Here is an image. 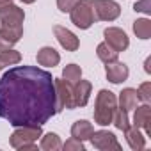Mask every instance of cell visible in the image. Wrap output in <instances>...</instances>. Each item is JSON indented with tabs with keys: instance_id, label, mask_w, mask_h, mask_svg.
Returning a JSON list of instances; mask_svg holds the SVG:
<instances>
[{
	"instance_id": "cell-1",
	"label": "cell",
	"mask_w": 151,
	"mask_h": 151,
	"mask_svg": "<svg viewBox=\"0 0 151 151\" xmlns=\"http://www.w3.org/2000/svg\"><path fill=\"white\" fill-rule=\"evenodd\" d=\"M52 73L36 66H16L0 78V117L11 126H43L59 114Z\"/></svg>"
},
{
	"instance_id": "cell-2",
	"label": "cell",
	"mask_w": 151,
	"mask_h": 151,
	"mask_svg": "<svg viewBox=\"0 0 151 151\" xmlns=\"http://www.w3.org/2000/svg\"><path fill=\"white\" fill-rule=\"evenodd\" d=\"M117 109V98L112 91L101 89L94 101V123L100 126H107L112 123L114 110Z\"/></svg>"
},
{
	"instance_id": "cell-3",
	"label": "cell",
	"mask_w": 151,
	"mask_h": 151,
	"mask_svg": "<svg viewBox=\"0 0 151 151\" xmlns=\"http://www.w3.org/2000/svg\"><path fill=\"white\" fill-rule=\"evenodd\" d=\"M91 6L96 22H114L121 14V6L116 0H86Z\"/></svg>"
},
{
	"instance_id": "cell-4",
	"label": "cell",
	"mask_w": 151,
	"mask_h": 151,
	"mask_svg": "<svg viewBox=\"0 0 151 151\" xmlns=\"http://www.w3.org/2000/svg\"><path fill=\"white\" fill-rule=\"evenodd\" d=\"M69 14H71V23L75 27L82 29V30L91 29L93 23L96 22L94 14H93V9H91V6L86 2V0H78V4L69 11Z\"/></svg>"
},
{
	"instance_id": "cell-5",
	"label": "cell",
	"mask_w": 151,
	"mask_h": 151,
	"mask_svg": "<svg viewBox=\"0 0 151 151\" xmlns=\"http://www.w3.org/2000/svg\"><path fill=\"white\" fill-rule=\"evenodd\" d=\"M41 135H43L41 126H16V130L13 132V135L9 139V144H11V147L20 149L25 144L36 142Z\"/></svg>"
},
{
	"instance_id": "cell-6",
	"label": "cell",
	"mask_w": 151,
	"mask_h": 151,
	"mask_svg": "<svg viewBox=\"0 0 151 151\" xmlns=\"http://www.w3.org/2000/svg\"><path fill=\"white\" fill-rule=\"evenodd\" d=\"M89 140H91V144H93L96 149H100V151H110V149L121 151V144L117 142V137H116L112 132H109V130L93 132V135H91Z\"/></svg>"
},
{
	"instance_id": "cell-7",
	"label": "cell",
	"mask_w": 151,
	"mask_h": 151,
	"mask_svg": "<svg viewBox=\"0 0 151 151\" xmlns=\"http://www.w3.org/2000/svg\"><path fill=\"white\" fill-rule=\"evenodd\" d=\"M55 82V93H57V101H59V109H75V100H73V86L69 82H66L64 78H53Z\"/></svg>"
},
{
	"instance_id": "cell-8",
	"label": "cell",
	"mask_w": 151,
	"mask_h": 151,
	"mask_svg": "<svg viewBox=\"0 0 151 151\" xmlns=\"http://www.w3.org/2000/svg\"><path fill=\"white\" fill-rule=\"evenodd\" d=\"M103 36H105V41L116 50V52H124L128 46H130V39L126 36L124 30L117 29V27H109L103 30Z\"/></svg>"
},
{
	"instance_id": "cell-9",
	"label": "cell",
	"mask_w": 151,
	"mask_h": 151,
	"mask_svg": "<svg viewBox=\"0 0 151 151\" xmlns=\"http://www.w3.org/2000/svg\"><path fill=\"white\" fill-rule=\"evenodd\" d=\"M53 34H55L59 45H60L66 52H77V50H78L80 41H78V37L75 36L69 29L60 27V25H55V27H53Z\"/></svg>"
},
{
	"instance_id": "cell-10",
	"label": "cell",
	"mask_w": 151,
	"mask_h": 151,
	"mask_svg": "<svg viewBox=\"0 0 151 151\" xmlns=\"http://www.w3.org/2000/svg\"><path fill=\"white\" fill-rule=\"evenodd\" d=\"M23 20H25V13L18 6L7 4L0 7V23L2 25H22Z\"/></svg>"
},
{
	"instance_id": "cell-11",
	"label": "cell",
	"mask_w": 151,
	"mask_h": 151,
	"mask_svg": "<svg viewBox=\"0 0 151 151\" xmlns=\"http://www.w3.org/2000/svg\"><path fill=\"white\" fill-rule=\"evenodd\" d=\"M105 73H107V80L112 82V84H121L128 78L130 75V69L124 62H119V60H114V62H107L105 66Z\"/></svg>"
},
{
	"instance_id": "cell-12",
	"label": "cell",
	"mask_w": 151,
	"mask_h": 151,
	"mask_svg": "<svg viewBox=\"0 0 151 151\" xmlns=\"http://www.w3.org/2000/svg\"><path fill=\"white\" fill-rule=\"evenodd\" d=\"M91 91H93V84L87 80H78L73 86V100H75V109H82L89 103L91 98Z\"/></svg>"
},
{
	"instance_id": "cell-13",
	"label": "cell",
	"mask_w": 151,
	"mask_h": 151,
	"mask_svg": "<svg viewBox=\"0 0 151 151\" xmlns=\"http://www.w3.org/2000/svg\"><path fill=\"white\" fill-rule=\"evenodd\" d=\"M151 107L147 103L140 105L135 109V114H133V126L144 130L147 135H151Z\"/></svg>"
},
{
	"instance_id": "cell-14",
	"label": "cell",
	"mask_w": 151,
	"mask_h": 151,
	"mask_svg": "<svg viewBox=\"0 0 151 151\" xmlns=\"http://www.w3.org/2000/svg\"><path fill=\"white\" fill-rule=\"evenodd\" d=\"M36 59H37V64H39V66H46V68H53V66H57V64L60 62L59 52H57L55 48H52V46H43V48L37 52Z\"/></svg>"
},
{
	"instance_id": "cell-15",
	"label": "cell",
	"mask_w": 151,
	"mask_h": 151,
	"mask_svg": "<svg viewBox=\"0 0 151 151\" xmlns=\"http://www.w3.org/2000/svg\"><path fill=\"white\" fill-rule=\"evenodd\" d=\"M124 137H126L128 146H130L133 151H140V149L146 147V137H144V133L140 132V128L130 126V128L124 132Z\"/></svg>"
},
{
	"instance_id": "cell-16",
	"label": "cell",
	"mask_w": 151,
	"mask_h": 151,
	"mask_svg": "<svg viewBox=\"0 0 151 151\" xmlns=\"http://www.w3.org/2000/svg\"><path fill=\"white\" fill-rule=\"evenodd\" d=\"M93 132H94L93 124H91L89 121H86V119L75 121L73 126H71V137L78 139V140H82V142H84V140H89L91 135H93Z\"/></svg>"
},
{
	"instance_id": "cell-17",
	"label": "cell",
	"mask_w": 151,
	"mask_h": 151,
	"mask_svg": "<svg viewBox=\"0 0 151 151\" xmlns=\"http://www.w3.org/2000/svg\"><path fill=\"white\" fill-rule=\"evenodd\" d=\"M137 101H139V96H137V89H132V87H126L119 93V105L123 110H132L137 107Z\"/></svg>"
},
{
	"instance_id": "cell-18",
	"label": "cell",
	"mask_w": 151,
	"mask_h": 151,
	"mask_svg": "<svg viewBox=\"0 0 151 151\" xmlns=\"http://www.w3.org/2000/svg\"><path fill=\"white\" fill-rule=\"evenodd\" d=\"M0 36L7 39L11 45L18 43L23 36V27L22 25H2L0 27Z\"/></svg>"
},
{
	"instance_id": "cell-19",
	"label": "cell",
	"mask_w": 151,
	"mask_h": 151,
	"mask_svg": "<svg viewBox=\"0 0 151 151\" xmlns=\"http://www.w3.org/2000/svg\"><path fill=\"white\" fill-rule=\"evenodd\" d=\"M41 137H43V139H41L39 147H41L43 151H59V149L62 147L60 137H59L57 133L48 132V133H45V135H41Z\"/></svg>"
},
{
	"instance_id": "cell-20",
	"label": "cell",
	"mask_w": 151,
	"mask_h": 151,
	"mask_svg": "<svg viewBox=\"0 0 151 151\" xmlns=\"http://www.w3.org/2000/svg\"><path fill=\"white\" fill-rule=\"evenodd\" d=\"M96 55H98L100 60H103V62L107 64V62H114V60H117L119 52H116L107 41H103V43L98 45V48H96Z\"/></svg>"
},
{
	"instance_id": "cell-21",
	"label": "cell",
	"mask_w": 151,
	"mask_h": 151,
	"mask_svg": "<svg viewBox=\"0 0 151 151\" xmlns=\"http://www.w3.org/2000/svg\"><path fill=\"white\" fill-rule=\"evenodd\" d=\"M133 32L139 39H149L151 37V20L139 18L133 22Z\"/></svg>"
},
{
	"instance_id": "cell-22",
	"label": "cell",
	"mask_w": 151,
	"mask_h": 151,
	"mask_svg": "<svg viewBox=\"0 0 151 151\" xmlns=\"http://www.w3.org/2000/svg\"><path fill=\"white\" fill-rule=\"evenodd\" d=\"M62 78L66 82H69L71 86H75L80 78H82V68L77 66V64H68L64 69H62Z\"/></svg>"
},
{
	"instance_id": "cell-23",
	"label": "cell",
	"mask_w": 151,
	"mask_h": 151,
	"mask_svg": "<svg viewBox=\"0 0 151 151\" xmlns=\"http://www.w3.org/2000/svg\"><path fill=\"white\" fill-rule=\"evenodd\" d=\"M22 60V53L9 48V50H4L0 52V68H6V66H14Z\"/></svg>"
},
{
	"instance_id": "cell-24",
	"label": "cell",
	"mask_w": 151,
	"mask_h": 151,
	"mask_svg": "<svg viewBox=\"0 0 151 151\" xmlns=\"http://www.w3.org/2000/svg\"><path fill=\"white\" fill-rule=\"evenodd\" d=\"M112 124L121 130V132H126L130 128V119H128V112L123 110V109H116L114 110V116H112Z\"/></svg>"
},
{
	"instance_id": "cell-25",
	"label": "cell",
	"mask_w": 151,
	"mask_h": 151,
	"mask_svg": "<svg viewBox=\"0 0 151 151\" xmlns=\"http://www.w3.org/2000/svg\"><path fill=\"white\" fill-rule=\"evenodd\" d=\"M137 96H139L140 101L149 103V100H151V82H144V84H140L139 89H137Z\"/></svg>"
},
{
	"instance_id": "cell-26",
	"label": "cell",
	"mask_w": 151,
	"mask_h": 151,
	"mask_svg": "<svg viewBox=\"0 0 151 151\" xmlns=\"http://www.w3.org/2000/svg\"><path fill=\"white\" fill-rule=\"evenodd\" d=\"M62 149H64V151H84V144H82V140L71 137L69 140H66V142L62 144Z\"/></svg>"
},
{
	"instance_id": "cell-27",
	"label": "cell",
	"mask_w": 151,
	"mask_h": 151,
	"mask_svg": "<svg viewBox=\"0 0 151 151\" xmlns=\"http://www.w3.org/2000/svg\"><path fill=\"white\" fill-rule=\"evenodd\" d=\"M77 4H78V0H57V7L60 13H69Z\"/></svg>"
},
{
	"instance_id": "cell-28",
	"label": "cell",
	"mask_w": 151,
	"mask_h": 151,
	"mask_svg": "<svg viewBox=\"0 0 151 151\" xmlns=\"http://www.w3.org/2000/svg\"><path fill=\"white\" fill-rule=\"evenodd\" d=\"M135 11L139 13H146V14H151V0H140V2H137L133 6Z\"/></svg>"
},
{
	"instance_id": "cell-29",
	"label": "cell",
	"mask_w": 151,
	"mask_h": 151,
	"mask_svg": "<svg viewBox=\"0 0 151 151\" xmlns=\"http://www.w3.org/2000/svg\"><path fill=\"white\" fill-rule=\"evenodd\" d=\"M11 46H13V45H11L7 39H4L2 36H0V52H4V50H9Z\"/></svg>"
},
{
	"instance_id": "cell-30",
	"label": "cell",
	"mask_w": 151,
	"mask_h": 151,
	"mask_svg": "<svg viewBox=\"0 0 151 151\" xmlns=\"http://www.w3.org/2000/svg\"><path fill=\"white\" fill-rule=\"evenodd\" d=\"M36 149H37V146H36L34 142H32V144H25V146L20 147V151H36Z\"/></svg>"
},
{
	"instance_id": "cell-31",
	"label": "cell",
	"mask_w": 151,
	"mask_h": 151,
	"mask_svg": "<svg viewBox=\"0 0 151 151\" xmlns=\"http://www.w3.org/2000/svg\"><path fill=\"white\" fill-rule=\"evenodd\" d=\"M149 64H151V57H147L146 62H144V69H146V73H151V66H149Z\"/></svg>"
},
{
	"instance_id": "cell-32",
	"label": "cell",
	"mask_w": 151,
	"mask_h": 151,
	"mask_svg": "<svg viewBox=\"0 0 151 151\" xmlns=\"http://www.w3.org/2000/svg\"><path fill=\"white\" fill-rule=\"evenodd\" d=\"M7 4H13V0H0V7H4Z\"/></svg>"
},
{
	"instance_id": "cell-33",
	"label": "cell",
	"mask_w": 151,
	"mask_h": 151,
	"mask_svg": "<svg viewBox=\"0 0 151 151\" xmlns=\"http://www.w3.org/2000/svg\"><path fill=\"white\" fill-rule=\"evenodd\" d=\"M20 2H23V4H34L36 0H20Z\"/></svg>"
},
{
	"instance_id": "cell-34",
	"label": "cell",
	"mask_w": 151,
	"mask_h": 151,
	"mask_svg": "<svg viewBox=\"0 0 151 151\" xmlns=\"http://www.w3.org/2000/svg\"><path fill=\"white\" fill-rule=\"evenodd\" d=\"M0 69H2V68H0Z\"/></svg>"
}]
</instances>
